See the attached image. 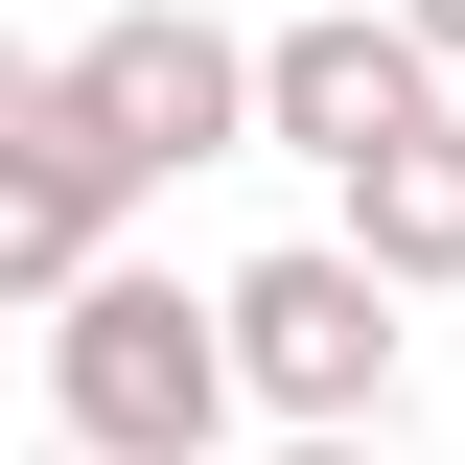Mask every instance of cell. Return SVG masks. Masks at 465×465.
<instances>
[{"label":"cell","instance_id":"2","mask_svg":"<svg viewBox=\"0 0 465 465\" xmlns=\"http://www.w3.org/2000/svg\"><path fill=\"white\" fill-rule=\"evenodd\" d=\"M232 372H256V419H396V256H349V232H280V256H232Z\"/></svg>","mask_w":465,"mask_h":465},{"label":"cell","instance_id":"6","mask_svg":"<svg viewBox=\"0 0 465 465\" xmlns=\"http://www.w3.org/2000/svg\"><path fill=\"white\" fill-rule=\"evenodd\" d=\"M349 256H396L419 302L465 280V116H442V140H396V163H349Z\"/></svg>","mask_w":465,"mask_h":465},{"label":"cell","instance_id":"7","mask_svg":"<svg viewBox=\"0 0 465 465\" xmlns=\"http://www.w3.org/2000/svg\"><path fill=\"white\" fill-rule=\"evenodd\" d=\"M256 465H372V419H280V442H256Z\"/></svg>","mask_w":465,"mask_h":465},{"label":"cell","instance_id":"1","mask_svg":"<svg viewBox=\"0 0 465 465\" xmlns=\"http://www.w3.org/2000/svg\"><path fill=\"white\" fill-rule=\"evenodd\" d=\"M47 419L94 465H210L232 419H256V372H232V302H186L163 256H116V280L47 302Z\"/></svg>","mask_w":465,"mask_h":465},{"label":"cell","instance_id":"5","mask_svg":"<svg viewBox=\"0 0 465 465\" xmlns=\"http://www.w3.org/2000/svg\"><path fill=\"white\" fill-rule=\"evenodd\" d=\"M70 70H94V116L140 140V186H186V163H232V140H256V47H232V24H186V0H116Z\"/></svg>","mask_w":465,"mask_h":465},{"label":"cell","instance_id":"9","mask_svg":"<svg viewBox=\"0 0 465 465\" xmlns=\"http://www.w3.org/2000/svg\"><path fill=\"white\" fill-rule=\"evenodd\" d=\"M47 465H94V442H47Z\"/></svg>","mask_w":465,"mask_h":465},{"label":"cell","instance_id":"4","mask_svg":"<svg viewBox=\"0 0 465 465\" xmlns=\"http://www.w3.org/2000/svg\"><path fill=\"white\" fill-rule=\"evenodd\" d=\"M116 210H140V140L94 116V70H24V94H0V280L24 302L116 280Z\"/></svg>","mask_w":465,"mask_h":465},{"label":"cell","instance_id":"3","mask_svg":"<svg viewBox=\"0 0 465 465\" xmlns=\"http://www.w3.org/2000/svg\"><path fill=\"white\" fill-rule=\"evenodd\" d=\"M465 116V70L419 47L396 0H280V47H256V140H302V163H396V140H442Z\"/></svg>","mask_w":465,"mask_h":465},{"label":"cell","instance_id":"8","mask_svg":"<svg viewBox=\"0 0 465 465\" xmlns=\"http://www.w3.org/2000/svg\"><path fill=\"white\" fill-rule=\"evenodd\" d=\"M396 24H419V47H442V70H465V0H396Z\"/></svg>","mask_w":465,"mask_h":465}]
</instances>
